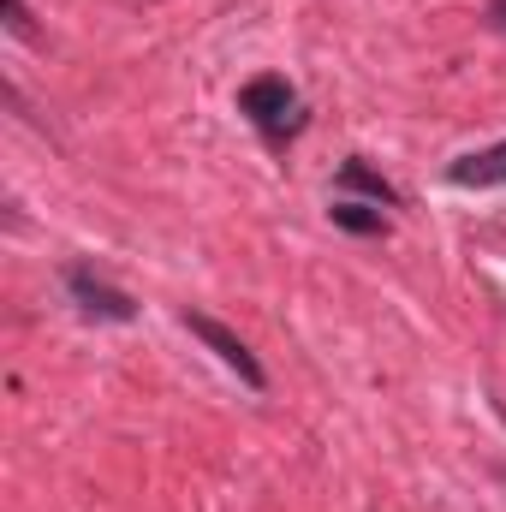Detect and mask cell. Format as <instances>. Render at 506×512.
<instances>
[{
    "mask_svg": "<svg viewBox=\"0 0 506 512\" xmlns=\"http://www.w3.org/2000/svg\"><path fill=\"white\" fill-rule=\"evenodd\" d=\"M239 114L251 120L262 137H292V131L304 126V108H298V90L280 78V72H262V78H251L245 90H239Z\"/></svg>",
    "mask_w": 506,
    "mask_h": 512,
    "instance_id": "6da1fadb",
    "label": "cell"
},
{
    "mask_svg": "<svg viewBox=\"0 0 506 512\" xmlns=\"http://www.w3.org/2000/svg\"><path fill=\"white\" fill-rule=\"evenodd\" d=\"M447 185H465V191H489V185H506V143H489L477 155H459L447 167Z\"/></svg>",
    "mask_w": 506,
    "mask_h": 512,
    "instance_id": "277c9868",
    "label": "cell"
},
{
    "mask_svg": "<svg viewBox=\"0 0 506 512\" xmlns=\"http://www.w3.org/2000/svg\"><path fill=\"white\" fill-rule=\"evenodd\" d=\"M483 12H489V24H495V30H501V36H506V0H489Z\"/></svg>",
    "mask_w": 506,
    "mask_h": 512,
    "instance_id": "ba28073f",
    "label": "cell"
},
{
    "mask_svg": "<svg viewBox=\"0 0 506 512\" xmlns=\"http://www.w3.org/2000/svg\"><path fill=\"white\" fill-rule=\"evenodd\" d=\"M340 185H346V191H364V197H370V203H381V209H393V203H399V191L381 179L376 167H364V155L340 161Z\"/></svg>",
    "mask_w": 506,
    "mask_h": 512,
    "instance_id": "5b68a950",
    "label": "cell"
},
{
    "mask_svg": "<svg viewBox=\"0 0 506 512\" xmlns=\"http://www.w3.org/2000/svg\"><path fill=\"white\" fill-rule=\"evenodd\" d=\"M0 12H6V30H12V36H36V24H30V12H24V0H0Z\"/></svg>",
    "mask_w": 506,
    "mask_h": 512,
    "instance_id": "52a82bcc",
    "label": "cell"
},
{
    "mask_svg": "<svg viewBox=\"0 0 506 512\" xmlns=\"http://www.w3.org/2000/svg\"><path fill=\"white\" fill-rule=\"evenodd\" d=\"M328 215H334V227H346V233H364V239L387 233V215H381V209H364V203H334Z\"/></svg>",
    "mask_w": 506,
    "mask_h": 512,
    "instance_id": "8992f818",
    "label": "cell"
},
{
    "mask_svg": "<svg viewBox=\"0 0 506 512\" xmlns=\"http://www.w3.org/2000/svg\"><path fill=\"white\" fill-rule=\"evenodd\" d=\"M185 328H191V334H197V340H203V346H209V352H215V358H221V364H227L245 387H256V393L268 387L262 364H256V352L233 334V328H221V322H215V316H203V310H185Z\"/></svg>",
    "mask_w": 506,
    "mask_h": 512,
    "instance_id": "7a4b0ae2",
    "label": "cell"
},
{
    "mask_svg": "<svg viewBox=\"0 0 506 512\" xmlns=\"http://www.w3.org/2000/svg\"><path fill=\"white\" fill-rule=\"evenodd\" d=\"M66 292H72V304L84 310V316H96V322H131L137 316V304H131L120 286H108L96 268H84V262H72L66 268Z\"/></svg>",
    "mask_w": 506,
    "mask_h": 512,
    "instance_id": "3957f363",
    "label": "cell"
}]
</instances>
